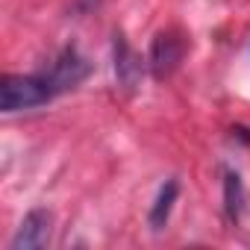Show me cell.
<instances>
[{
	"instance_id": "cell-3",
	"label": "cell",
	"mask_w": 250,
	"mask_h": 250,
	"mask_svg": "<svg viewBox=\"0 0 250 250\" xmlns=\"http://www.w3.org/2000/svg\"><path fill=\"white\" fill-rule=\"evenodd\" d=\"M183 53H186V44H183V39H180L174 30H162V33H156L153 42H150V53H147L150 74H153L156 80L171 77V74L177 71Z\"/></svg>"
},
{
	"instance_id": "cell-6",
	"label": "cell",
	"mask_w": 250,
	"mask_h": 250,
	"mask_svg": "<svg viewBox=\"0 0 250 250\" xmlns=\"http://www.w3.org/2000/svg\"><path fill=\"white\" fill-rule=\"evenodd\" d=\"M224 206H227L229 221H241V215L247 209V191H244V183L235 171L224 174Z\"/></svg>"
},
{
	"instance_id": "cell-1",
	"label": "cell",
	"mask_w": 250,
	"mask_h": 250,
	"mask_svg": "<svg viewBox=\"0 0 250 250\" xmlns=\"http://www.w3.org/2000/svg\"><path fill=\"white\" fill-rule=\"evenodd\" d=\"M53 97H56V91H53V85L47 83L44 74H30V77L9 74L0 83V109L6 115L39 109V106L50 103Z\"/></svg>"
},
{
	"instance_id": "cell-5",
	"label": "cell",
	"mask_w": 250,
	"mask_h": 250,
	"mask_svg": "<svg viewBox=\"0 0 250 250\" xmlns=\"http://www.w3.org/2000/svg\"><path fill=\"white\" fill-rule=\"evenodd\" d=\"M112 53H115V80H118V85L124 91H133L142 83V74H145L142 56L130 47V42H127V36H124V33H115Z\"/></svg>"
},
{
	"instance_id": "cell-8",
	"label": "cell",
	"mask_w": 250,
	"mask_h": 250,
	"mask_svg": "<svg viewBox=\"0 0 250 250\" xmlns=\"http://www.w3.org/2000/svg\"><path fill=\"white\" fill-rule=\"evenodd\" d=\"M100 3H103V0H74V15H88V12H94Z\"/></svg>"
},
{
	"instance_id": "cell-4",
	"label": "cell",
	"mask_w": 250,
	"mask_h": 250,
	"mask_svg": "<svg viewBox=\"0 0 250 250\" xmlns=\"http://www.w3.org/2000/svg\"><path fill=\"white\" fill-rule=\"evenodd\" d=\"M50 229H53V215L47 209H30L24 215V221L18 224L9 250H42L50 241Z\"/></svg>"
},
{
	"instance_id": "cell-7",
	"label": "cell",
	"mask_w": 250,
	"mask_h": 250,
	"mask_svg": "<svg viewBox=\"0 0 250 250\" xmlns=\"http://www.w3.org/2000/svg\"><path fill=\"white\" fill-rule=\"evenodd\" d=\"M177 194H180V183H177V180H168V183L159 188L156 203H153V209H150V227H153V229H162V227L168 224L171 209H174V203H177Z\"/></svg>"
},
{
	"instance_id": "cell-2",
	"label": "cell",
	"mask_w": 250,
	"mask_h": 250,
	"mask_svg": "<svg viewBox=\"0 0 250 250\" xmlns=\"http://www.w3.org/2000/svg\"><path fill=\"white\" fill-rule=\"evenodd\" d=\"M88 71H91V65H88V59L71 44V47H65V50H59V56L50 62V68L47 71H42L44 77H47V83L53 85V91L56 94H62V91H71V88H77L85 77H88Z\"/></svg>"
}]
</instances>
